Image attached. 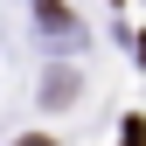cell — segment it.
<instances>
[{
    "label": "cell",
    "instance_id": "6da1fadb",
    "mask_svg": "<svg viewBox=\"0 0 146 146\" xmlns=\"http://www.w3.org/2000/svg\"><path fill=\"white\" fill-rule=\"evenodd\" d=\"M35 21H42L49 35H70V7L63 0H35Z\"/></svg>",
    "mask_w": 146,
    "mask_h": 146
},
{
    "label": "cell",
    "instance_id": "7a4b0ae2",
    "mask_svg": "<svg viewBox=\"0 0 146 146\" xmlns=\"http://www.w3.org/2000/svg\"><path fill=\"white\" fill-rule=\"evenodd\" d=\"M118 146H146V118H139V111L125 118V132H118Z\"/></svg>",
    "mask_w": 146,
    "mask_h": 146
},
{
    "label": "cell",
    "instance_id": "3957f363",
    "mask_svg": "<svg viewBox=\"0 0 146 146\" xmlns=\"http://www.w3.org/2000/svg\"><path fill=\"white\" fill-rule=\"evenodd\" d=\"M21 146H56V139H49V132H28V139H21Z\"/></svg>",
    "mask_w": 146,
    "mask_h": 146
}]
</instances>
